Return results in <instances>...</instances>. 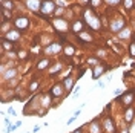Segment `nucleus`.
I'll return each instance as SVG.
<instances>
[{
    "label": "nucleus",
    "instance_id": "nucleus-18",
    "mask_svg": "<svg viewBox=\"0 0 135 133\" xmlns=\"http://www.w3.org/2000/svg\"><path fill=\"white\" fill-rule=\"evenodd\" d=\"M17 74V70L16 69H9L6 74H3V80H9V78H14Z\"/></svg>",
    "mask_w": 135,
    "mask_h": 133
},
{
    "label": "nucleus",
    "instance_id": "nucleus-16",
    "mask_svg": "<svg viewBox=\"0 0 135 133\" xmlns=\"http://www.w3.org/2000/svg\"><path fill=\"white\" fill-rule=\"evenodd\" d=\"M2 6H3V9H14V2H11V0H3L2 2Z\"/></svg>",
    "mask_w": 135,
    "mask_h": 133
},
{
    "label": "nucleus",
    "instance_id": "nucleus-38",
    "mask_svg": "<svg viewBox=\"0 0 135 133\" xmlns=\"http://www.w3.org/2000/svg\"><path fill=\"white\" fill-rule=\"evenodd\" d=\"M74 133H81V130H80V129H78V130H75V132Z\"/></svg>",
    "mask_w": 135,
    "mask_h": 133
},
{
    "label": "nucleus",
    "instance_id": "nucleus-25",
    "mask_svg": "<svg viewBox=\"0 0 135 133\" xmlns=\"http://www.w3.org/2000/svg\"><path fill=\"white\" fill-rule=\"evenodd\" d=\"M17 127H18L17 124H9V125H8V129H6V133H11V132H14V130H16Z\"/></svg>",
    "mask_w": 135,
    "mask_h": 133
},
{
    "label": "nucleus",
    "instance_id": "nucleus-19",
    "mask_svg": "<svg viewBox=\"0 0 135 133\" xmlns=\"http://www.w3.org/2000/svg\"><path fill=\"white\" fill-rule=\"evenodd\" d=\"M78 37H80V38H81V40H86V42H92V37H91V35H89V34L88 32H83V31H81V32L78 34Z\"/></svg>",
    "mask_w": 135,
    "mask_h": 133
},
{
    "label": "nucleus",
    "instance_id": "nucleus-5",
    "mask_svg": "<svg viewBox=\"0 0 135 133\" xmlns=\"http://www.w3.org/2000/svg\"><path fill=\"white\" fill-rule=\"evenodd\" d=\"M123 26H124V20H123V17H121V18H117L115 22H112L109 25V28H110L112 32H118V31H121Z\"/></svg>",
    "mask_w": 135,
    "mask_h": 133
},
{
    "label": "nucleus",
    "instance_id": "nucleus-22",
    "mask_svg": "<svg viewBox=\"0 0 135 133\" xmlns=\"http://www.w3.org/2000/svg\"><path fill=\"white\" fill-rule=\"evenodd\" d=\"M54 23H55V26H57V28H61V29H66V28H68L66 22H65V20H61V18H60V20H55Z\"/></svg>",
    "mask_w": 135,
    "mask_h": 133
},
{
    "label": "nucleus",
    "instance_id": "nucleus-7",
    "mask_svg": "<svg viewBox=\"0 0 135 133\" xmlns=\"http://www.w3.org/2000/svg\"><path fill=\"white\" fill-rule=\"evenodd\" d=\"M51 95L52 96H63L65 95V86L63 84H55L52 89H51Z\"/></svg>",
    "mask_w": 135,
    "mask_h": 133
},
{
    "label": "nucleus",
    "instance_id": "nucleus-32",
    "mask_svg": "<svg viewBox=\"0 0 135 133\" xmlns=\"http://www.w3.org/2000/svg\"><path fill=\"white\" fill-rule=\"evenodd\" d=\"M8 113L11 115V116H16V110H14L12 107H9V109H8Z\"/></svg>",
    "mask_w": 135,
    "mask_h": 133
},
{
    "label": "nucleus",
    "instance_id": "nucleus-1",
    "mask_svg": "<svg viewBox=\"0 0 135 133\" xmlns=\"http://www.w3.org/2000/svg\"><path fill=\"white\" fill-rule=\"evenodd\" d=\"M84 22H86V25H88V26H91L92 29H97V31H98V29L101 28L98 17L94 16L91 11H86V12H84Z\"/></svg>",
    "mask_w": 135,
    "mask_h": 133
},
{
    "label": "nucleus",
    "instance_id": "nucleus-12",
    "mask_svg": "<svg viewBox=\"0 0 135 133\" xmlns=\"http://www.w3.org/2000/svg\"><path fill=\"white\" fill-rule=\"evenodd\" d=\"M134 116H135L134 107H127L126 109V113H124V121H126V122H131V121L134 119Z\"/></svg>",
    "mask_w": 135,
    "mask_h": 133
},
{
    "label": "nucleus",
    "instance_id": "nucleus-36",
    "mask_svg": "<svg viewBox=\"0 0 135 133\" xmlns=\"http://www.w3.org/2000/svg\"><path fill=\"white\" fill-rule=\"evenodd\" d=\"M91 2H92V5L95 6V5H98V3H100L101 0H91Z\"/></svg>",
    "mask_w": 135,
    "mask_h": 133
},
{
    "label": "nucleus",
    "instance_id": "nucleus-35",
    "mask_svg": "<svg viewBox=\"0 0 135 133\" xmlns=\"http://www.w3.org/2000/svg\"><path fill=\"white\" fill-rule=\"evenodd\" d=\"M18 57H20V58H25V57H26V52H20V54H18Z\"/></svg>",
    "mask_w": 135,
    "mask_h": 133
},
{
    "label": "nucleus",
    "instance_id": "nucleus-17",
    "mask_svg": "<svg viewBox=\"0 0 135 133\" xmlns=\"http://www.w3.org/2000/svg\"><path fill=\"white\" fill-rule=\"evenodd\" d=\"M48 66H49V60L45 58V60H42V61L37 64V69H38V70H43V69H46Z\"/></svg>",
    "mask_w": 135,
    "mask_h": 133
},
{
    "label": "nucleus",
    "instance_id": "nucleus-34",
    "mask_svg": "<svg viewBox=\"0 0 135 133\" xmlns=\"http://www.w3.org/2000/svg\"><path fill=\"white\" fill-rule=\"evenodd\" d=\"M37 132H40V125H35L32 129V133H37Z\"/></svg>",
    "mask_w": 135,
    "mask_h": 133
},
{
    "label": "nucleus",
    "instance_id": "nucleus-23",
    "mask_svg": "<svg viewBox=\"0 0 135 133\" xmlns=\"http://www.w3.org/2000/svg\"><path fill=\"white\" fill-rule=\"evenodd\" d=\"M123 5H124L126 9H131L134 6V0H123Z\"/></svg>",
    "mask_w": 135,
    "mask_h": 133
},
{
    "label": "nucleus",
    "instance_id": "nucleus-10",
    "mask_svg": "<svg viewBox=\"0 0 135 133\" xmlns=\"http://www.w3.org/2000/svg\"><path fill=\"white\" fill-rule=\"evenodd\" d=\"M104 130L108 133H114L115 132V127H114V122H112V119H109V118H106L104 119Z\"/></svg>",
    "mask_w": 135,
    "mask_h": 133
},
{
    "label": "nucleus",
    "instance_id": "nucleus-30",
    "mask_svg": "<svg viewBox=\"0 0 135 133\" xmlns=\"http://www.w3.org/2000/svg\"><path fill=\"white\" fill-rule=\"evenodd\" d=\"M37 87H38V83H37V81H34V83L31 84V87H29V90L32 92V90H35V89H37Z\"/></svg>",
    "mask_w": 135,
    "mask_h": 133
},
{
    "label": "nucleus",
    "instance_id": "nucleus-2",
    "mask_svg": "<svg viewBox=\"0 0 135 133\" xmlns=\"http://www.w3.org/2000/svg\"><path fill=\"white\" fill-rule=\"evenodd\" d=\"M134 98H135V89H131V90H127L126 93H121L120 101H121V104H123V106L131 107V104H132Z\"/></svg>",
    "mask_w": 135,
    "mask_h": 133
},
{
    "label": "nucleus",
    "instance_id": "nucleus-27",
    "mask_svg": "<svg viewBox=\"0 0 135 133\" xmlns=\"http://www.w3.org/2000/svg\"><path fill=\"white\" fill-rule=\"evenodd\" d=\"M106 3H109V5H112V6H115V5H118L121 0H104Z\"/></svg>",
    "mask_w": 135,
    "mask_h": 133
},
{
    "label": "nucleus",
    "instance_id": "nucleus-31",
    "mask_svg": "<svg viewBox=\"0 0 135 133\" xmlns=\"http://www.w3.org/2000/svg\"><path fill=\"white\" fill-rule=\"evenodd\" d=\"M88 63H89V64H95V63H98V60L97 58H88Z\"/></svg>",
    "mask_w": 135,
    "mask_h": 133
},
{
    "label": "nucleus",
    "instance_id": "nucleus-15",
    "mask_svg": "<svg viewBox=\"0 0 135 133\" xmlns=\"http://www.w3.org/2000/svg\"><path fill=\"white\" fill-rule=\"evenodd\" d=\"M63 86H65V89H66V90H71V89H72V86H74V80L68 76L66 80L63 81Z\"/></svg>",
    "mask_w": 135,
    "mask_h": 133
},
{
    "label": "nucleus",
    "instance_id": "nucleus-26",
    "mask_svg": "<svg viewBox=\"0 0 135 133\" xmlns=\"http://www.w3.org/2000/svg\"><path fill=\"white\" fill-rule=\"evenodd\" d=\"M60 67H61V64H60V63H57V64L54 66V69L51 70V75H54V74H55V72H57V70H60Z\"/></svg>",
    "mask_w": 135,
    "mask_h": 133
},
{
    "label": "nucleus",
    "instance_id": "nucleus-29",
    "mask_svg": "<svg viewBox=\"0 0 135 133\" xmlns=\"http://www.w3.org/2000/svg\"><path fill=\"white\" fill-rule=\"evenodd\" d=\"M65 54H66V55H71V54H74V48H71V46H68L66 49H65Z\"/></svg>",
    "mask_w": 135,
    "mask_h": 133
},
{
    "label": "nucleus",
    "instance_id": "nucleus-13",
    "mask_svg": "<svg viewBox=\"0 0 135 133\" xmlns=\"http://www.w3.org/2000/svg\"><path fill=\"white\" fill-rule=\"evenodd\" d=\"M106 67H108V66H95V67H94V72H92L94 80H97V78H98L104 70H106Z\"/></svg>",
    "mask_w": 135,
    "mask_h": 133
},
{
    "label": "nucleus",
    "instance_id": "nucleus-37",
    "mask_svg": "<svg viewBox=\"0 0 135 133\" xmlns=\"http://www.w3.org/2000/svg\"><path fill=\"white\" fill-rule=\"evenodd\" d=\"M57 3H59V5H66V2H65V0H57Z\"/></svg>",
    "mask_w": 135,
    "mask_h": 133
},
{
    "label": "nucleus",
    "instance_id": "nucleus-14",
    "mask_svg": "<svg viewBox=\"0 0 135 133\" xmlns=\"http://www.w3.org/2000/svg\"><path fill=\"white\" fill-rule=\"evenodd\" d=\"M3 38H6V40H18L20 38V34L17 32V31H9Z\"/></svg>",
    "mask_w": 135,
    "mask_h": 133
},
{
    "label": "nucleus",
    "instance_id": "nucleus-21",
    "mask_svg": "<svg viewBox=\"0 0 135 133\" xmlns=\"http://www.w3.org/2000/svg\"><path fill=\"white\" fill-rule=\"evenodd\" d=\"M118 35H120V38H123V40H124V38H127V37L131 35V29H127V28H124V29H123L121 32L118 34Z\"/></svg>",
    "mask_w": 135,
    "mask_h": 133
},
{
    "label": "nucleus",
    "instance_id": "nucleus-4",
    "mask_svg": "<svg viewBox=\"0 0 135 133\" xmlns=\"http://www.w3.org/2000/svg\"><path fill=\"white\" fill-rule=\"evenodd\" d=\"M14 25L18 29H26L29 26V20H28V17H17V18H14Z\"/></svg>",
    "mask_w": 135,
    "mask_h": 133
},
{
    "label": "nucleus",
    "instance_id": "nucleus-24",
    "mask_svg": "<svg viewBox=\"0 0 135 133\" xmlns=\"http://www.w3.org/2000/svg\"><path fill=\"white\" fill-rule=\"evenodd\" d=\"M49 104H51V98H49V96H45L43 101H42V106H43V107H48Z\"/></svg>",
    "mask_w": 135,
    "mask_h": 133
},
{
    "label": "nucleus",
    "instance_id": "nucleus-8",
    "mask_svg": "<svg viewBox=\"0 0 135 133\" xmlns=\"http://www.w3.org/2000/svg\"><path fill=\"white\" fill-rule=\"evenodd\" d=\"M60 50H61V44H60V43H52L51 46L46 48V54L52 55V54H57V52H60Z\"/></svg>",
    "mask_w": 135,
    "mask_h": 133
},
{
    "label": "nucleus",
    "instance_id": "nucleus-28",
    "mask_svg": "<svg viewBox=\"0 0 135 133\" xmlns=\"http://www.w3.org/2000/svg\"><path fill=\"white\" fill-rule=\"evenodd\" d=\"M129 52H131V55H132V57H135V42L131 44V48H129Z\"/></svg>",
    "mask_w": 135,
    "mask_h": 133
},
{
    "label": "nucleus",
    "instance_id": "nucleus-20",
    "mask_svg": "<svg viewBox=\"0 0 135 133\" xmlns=\"http://www.w3.org/2000/svg\"><path fill=\"white\" fill-rule=\"evenodd\" d=\"M2 46H3V49H8V50L12 49V43H9L6 38H2Z\"/></svg>",
    "mask_w": 135,
    "mask_h": 133
},
{
    "label": "nucleus",
    "instance_id": "nucleus-33",
    "mask_svg": "<svg viewBox=\"0 0 135 133\" xmlns=\"http://www.w3.org/2000/svg\"><path fill=\"white\" fill-rule=\"evenodd\" d=\"M75 119H77V116H75V115H74V116H71L69 119H68V125H69V124H72V122H74Z\"/></svg>",
    "mask_w": 135,
    "mask_h": 133
},
{
    "label": "nucleus",
    "instance_id": "nucleus-39",
    "mask_svg": "<svg viewBox=\"0 0 135 133\" xmlns=\"http://www.w3.org/2000/svg\"><path fill=\"white\" fill-rule=\"evenodd\" d=\"M83 2H89V0H83Z\"/></svg>",
    "mask_w": 135,
    "mask_h": 133
},
{
    "label": "nucleus",
    "instance_id": "nucleus-11",
    "mask_svg": "<svg viewBox=\"0 0 135 133\" xmlns=\"http://www.w3.org/2000/svg\"><path fill=\"white\" fill-rule=\"evenodd\" d=\"M89 132L91 133H101V125L97 122V119H94L89 124Z\"/></svg>",
    "mask_w": 135,
    "mask_h": 133
},
{
    "label": "nucleus",
    "instance_id": "nucleus-6",
    "mask_svg": "<svg viewBox=\"0 0 135 133\" xmlns=\"http://www.w3.org/2000/svg\"><path fill=\"white\" fill-rule=\"evenodd\" d=\"M26 6L31 9V11H34V12H37L38 9L42 8V2L40 0H25Z\"/></svg>",
    "mask_w": 135,
    "mask_h": 133
},
{
    "label": "nucleus",
    "instance_id": "nucleus-9",
    "mask_svg": "<svg viewBox=\"0 0 135 133\" xmlns=\"http://www.w3.org/2000/svg\"><path fill=\"white\" fill-rule=\"evenodd\" d=\"M83 26H84V20H77V22L72 23V31L77 34H80L83 31Z\"/></svg>",
    "mask_w": 135,
    "mask_h": 133
},
{
    "label": "nucleus",
    "instance_id": "nucleus-3",
    "mask_svg": "<svg viewBox=\"0 0 135 133\" xmlns=\"http://www.w3.org/2000/svg\"><path fill=\"white\" fill-rule=\"evenodd\" d=\"M40 11H42L43 14H52L54 11H55V5H54V2H51V0H45V2H42V8H40Z\"/></svg>",
    "mask_w": 135,
    "mask_h": 133
}]
</instances>
